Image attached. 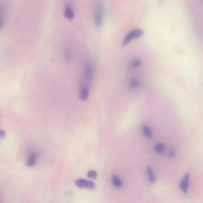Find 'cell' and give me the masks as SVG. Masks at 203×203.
Returning <instances> with one entry per match:
<instances>
[{
  "label": "cell",
  "instance_id": "obj_16",
  "mask_svg": "<svg viewBox=\"0 0 203 203\" xmlns=\"http://www.w3.org/2000/svg\"><path fill=\"white\" fill-rule=\"evenodd\" d=\"M175 154V151L174 150H171L170 151L169 155L171 157H173Z\"/></svg>",
  "mask_w": 203,
  "mask_h": 203
},
{
  "label": "cell",
  "instance_id": "obj_12",
  "mask_svg": "<svg viewBox=\"0 0 203 203\" xmlns=\"http://www.w3.org/2000/svg\"><path fill=\"white\" fill-rule=\"evenodd\" d=\"M98 174L95 171L91 170L88 172L87 173V177L90 179L95 180L97 179Z\"/></svg>",
  "mask_w": 203,
  "mask_h": 203
},
{
  "label": "cell",
  "instance_id": "obj_15",
  "mask_svg": "<svg viewBox=\"0 0 203 203\" xmlns=\"http://www.w3.org/2000/svg\"><path fill=\"white\" fill-rule=\"evenodd\" d=\"M6 133L4 130H1L0 131V137L1 139L4 138L5 136Z\"/></svg>",
  "mask_w": 203,
  "mask_h": 203
},
{
  "label": "cell",
  "instance_id": "obj_14",
  "mask_svg": "<svg viewBox=\"0 0 203 203\" xmlns=\"http://www.w3.org/2000/svg\"><path fill=\"white\" fill-rule=\"evenodd\" d=\"M141 61L140 60H136V61H134L132 64V65L133 67H138L141 66Z\"/></svg>",
  "mask_w": 203,
  "mask_h": 203
},
{
  "label": "cell",
  "instance_id": "obj_1",
  "mask_svg": "<svg viewBox=\"0 0 203 203\" xmlns=\"http://www.w3.org/2000/svg\"><path fill=\"white\" fill-rule=\"evenodd\" d=\"M143 34V31L142 29H135L130 31L125 36L123 41V46L127 45L134 39L140 37Z\"/></svg>",
  "mask_w": 203,
  "mask_h": 203
},
{
  "label": "cell",
  "instance_id": "obj_3",
  "mask_svg": "<svg viewBox=\"0 0 203 203\" xmlns=\"http://www.w3.org/2000/svg\"><path fill=\"white\" fill-rule=\"evenodd\" d=\"M76 186L81 189H87L93 190L95 189L96 185L94 182L88 180L80 179H77L75 181Z\"/></svg>",
  "mask_w": 203,
  "mask_h": 203
},
{
  "label": "cell",
  "instance_id": "obj_5",
  "mask_svg": "<svg viewBox=\"0 0 203 203\" xmlns=\"http://www.w3.org/2000/svg\"><path fill=\"white\" fill-rule=\"evenodd\" d=\"M64 16L68 19H72L74 16V11L72 4L70 2H67L64 8Z\"/></svg>",
  "mask_w": 203,
  "mask_h": 203
},
{
  "label": "cell",
  "instance_id": "obj_4",
  "mask_svg": "<svg viewBox=\"0 0 203 203\" xmlns=\"http://www.w3.org/2000/svg\"><path fill=\"white\" fill-rule=\"evenodd\" d=\"M190 180V175L189 173H187L184 175V178L180 184L181 189L184 193H187L188 191Z\"/></svg>",
  "mask_w": 203,
  "mask_h": 203
},
{
  "label": "cell",
  "instance_id": "obj_13",
  "mask_svg": "<svg viewBox=\"0 0 203 203\" xmlns=\"http://www.w3.org/2000/svg\"><path fill=\"white\" fill-rule=\"evenodd\" d=\"M139 81L138 80H134L132 81L131 84H130V87L131 88H135L139 85Z\"/></svg>",
  "mask_w": 203,
  "mask_h": 203
},
{
  "label": "cell",
  "instance_id": "obj_10",
  "mask_svg": "<svg viewBox=\"0 0 203 203\" xmlns=\"http://www.w3.org/2000/svg\"><path fill=\"white\" fill-rule=\"evenodd\" d=\"M112 183L114 186L118 188L121 187L123 185L122 182L116 175H114L113 176Z\"/></svg>",
  "mask_w": 203,
  "mask_h": 203
},
{
  "label": "cell",
  "instance_id": "obj_2",
  "mask_svg": "<svg viewBox=\"0 0 203 203\" xmlns=\"http://www.w3.org/2000/svg\"><path fill=\"white\" fill-rule=\"evenodd\" d=\"M103 4L99 2L96 4L94 10V19L96 25L99 26L101 25L103 20Z\"/></svg>",
  "mask_w": 203,
  "mask_h": 203
},
{
  "label": "cell",
  "instance_id": "obj_7",
  "mask_svg": "<svg viewBox=\"0 0 203 203\" xmlns=\"http://www.w3.org/2000/svg\"><path fill=\"white\" fill-rule=\"evenodd\" d=\"M37 158L36 153H33L31 154L27 160L26 164L29 167H32L35 164Z\"/></svg>",
  "mask_w": 203,
  "mask_h": 203
},
{
  "label": "cell",
  "instance_id": "obj_9",
  "mask_svg": "<svg viewBox=\"0 0 203 203\" xmlns=\"http://www.w3.org/2000/svg\"><path fill=\"white\" fill-rule=\"evenodd\" d=\"M147 172L148 174L149 180L151 184H154L155 183L156 180L155 175L151 167H148L147 168Z\"/></svg>",
  "mask_w": 203,
  "mask_h": 203
},
{
  "label": "cell",
  "instance_id": "obj_6",
  "mask_svg": "<svg viewBox=\"0 0 203 203\" xmlns=\"http://www.w3.org/2000/svg\"><path fill=\"white\" fill-rule=\"evenodd\" d=\"M88 94H89V87L82 85L80 93V98L81 100L83 101L87 100L88 98Z\"/></svg>",
  "mask_w": 203,
  "mask_h": 203
},
{
  "label": "cell",
  "instance_id": "obj_8",
  "mask_svg": "<svg viewBox=\"0 0 203 203\" xmlns=\"http://www.w3.org/2000/svg\"><path fill=\"white\" fill-rule=\"evenodd\" d=\"M142 131L144 135L145 136H146L150 139H151L153 138V135H152V132L151 131V129L148 126L146 125H144L142 127Z\"/></svg>",
  "mask_w": 203,
  "mask_h": 203
},
{
  "label": "cell",
  "instance_id": "obj_11",
  "mask_svg": "<svg viewBox=\"0 0 203 203\" xmlns=\"http://www.w3.org/2000/svg\"><path fill=\"white\" fill-rule=\"evenodd\" d=\"M155 149L157 153L162 154L164 152V145L162 143H157L155 146Z\"/></svg>",
  "mask_w": 203,
  "mask_h": 203
}]
</instances>
